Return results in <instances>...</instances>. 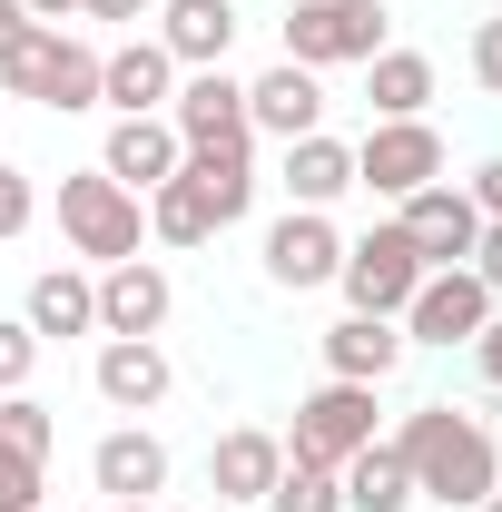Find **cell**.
Returning a JSON list of instances; mask_svg holds the SVG:
<instances>
[{"label": "cell", "mask_w": 502, "mask_h": 512, "mask_svg": "<svg viewBox=\"0 0 502 512\" xmlns=\"http://www.w3.org/2000/svg\"><path fill=\"white\" fill-rule=\"evenodd\" d=\"M148 20H158L148 40L178 69H227V50H237V0H158Z\"/></svg>", "instance_id": "2e32d148"}, {"label": "cell", "mask_w": 502, "mask_h": 512, "mask_svg": "<svg viewBox=\"0 0 502 512\" xmlns=\"http://www.w3.org/2000/svg\"><path fill=\"white\" fill-rule=\"evenodd\" d=\"M40 503H50V463L0 444V512H40Z\"/></svg>", "instance_id": "f1b7e54d"}, {"label": "cell", "mask_w": 502, "mask_h": 512, "mask_svg": "<svg viewBox=\"0 0 502 512\" xmlns=\"http://www.w3.org/2000/svg\"><path fill=\"white\" fill-rule=\"evenodd\" d=\"M394 325H404V345H443V355H453V345H473V335L493 325V286H483L473 266H434V276L404 296Z\"/></svg>", "instance_id": "ba28073f"}, {"label": "cell", "mask_w": 502, "mask_h": 512, "mask_svg": "<svg viewBox=\"0 0 502 512\" xmlns=\"http://www.w3.org/2000/svg\"><path fill=\"white\" fill-rule=\"evenodd\" d=\"M424 276H434V266L414 256V237H404L394 217H375L365 237H345V266H335L345 316H404V296H414Z\"/></svg>", "instance_id": "277c9868"}, {"label": "cell", "mask_w": 502, "mask_h": 512, "mask_svg": "<svg viewBox=\"0 0 502 512\" xmlns=\"http://www.w3.org/2000/svg\"><path fill=\"white\" fill-rule=\"evenodd\" d=\"M365 109H375V119H424V109H434V60L384 40L375 60H365Z\"/></svg>", "instance_id": "cb8c5ba5"}, {"label": "cell", "mask_w": 502, "mask_h": 512, "mask_svg": "<svg viewBox=\"0 0 502 512\" xmlns=\"http://www.w3.org/2000/svg\"><path fill=\"white\" fill-rule=\"evenodd\" d=\"M483 434H493V463H502V414H493V424H483Z\"/></svg>", "instance_id": "f35d334b"}, {"label": "cell", "mask_w": 502, "mask_h": 512, "mask_svg": "<svg viewBox=\"0 0 502 512\" xmlns=\"http://www.w3.org/2000/svg\"><path fill=\"white\" fill-rule=\"evenodd\" d=\"M99 512H158V503H99Z\"/></svg>", "instance_id": "60d3db41"}, {"label": "cell", "mask_w": 502, "mask_h": 512, "mask_svg": "<svg viewBox=\"0 0 502 512\" xmlns=\"http://www.w3.org/2000/svg\"><path fill=\"white\" fill-rule=\"evenodd\" d=\"M0 444H20V453H40L50 463V444H60V414L20 384V394H0Z\"/></svg>", "instance_id": "83f0119b"}, {"label": "cell", "mask_w": 502, "mask_h": 512, "mask_svg": "<svg viewBox=\"0 0 502 512\" xmlns=\"http://www.w3.org/2000/svg\"><path fill=\"white\" fill-rule=\"evenodd\" d=\"M20 10H30V20H50V30H60V20H79V0H20Z\"/></svg>", "instance_id": "74e56055"}, {"label": "cell", "mask_w": 502, "mask_h": 512, "mask_svg": "<svg viewBox=\"0 0 502 512\" xmlns=\"http://www.w3.org/2000/svg\"><path fill=\"white\" fill-rule=\"evenodd\" d=\"M384 30H394L384 0H296L286 10V60L315 69V79L325 69H365L384 50Z\"/></svg>", "instance_id": "3957f363"}, {"label": "cell", "mask_w": 502, "mask_h": 512, "mask_svg": "<svg viewBox=\"0 0 502 512\" xmlns=\"http://www.w3.org/2000/svg\"><path fill=\"white\" fill-rule=\"evenodd\" d=\"M148 237H158V247H207L217 217H207V197H197L188 178H168V188H148Z\"/></svg>", "instance_id": "484cf974"}, {"label": "cell", "mask_w": 502, "mask_h": 512, "mask_svg": "<svg viewBox=\"0 0 502 512\" xmlns=\"http://www.w3.org/2000/svg\"><path fill=\"white\" fill-rule=\"evenodd\" d=\"M473 365H483V384H493V394H502V306H493V325L473 335Z\"/></svg>", "instance_id": "e575fe53"}, {"label": "cell", "mask_w": 502, "mask_h": 512, "mask_svg": "<svg viewBox=\"0 0 502 512\" xmlns=\"http://www.w3.org/2000/svg\"><path fill=\"white\" fill-rule=\"evenodd\" d=\"M463 197H473V207H483V227H493V217H502V158H483V168L463 178Z\"/></svg>", "instance_id": "d6a6232c"}, {"label": "cell", "mask_w": 502, "mask_h": 512, "mask_svg": "<svg viewBox=\"0 0 502 512\" xmlns=\"http://www.w3.org/2000/svg\"><path fill=\"white\" fill-rule=\"evenodd\" d=\"M375 394L384 384H345V375H325L315 394H296V424H286V453L296 463H345V453H365L375 444Z\"/></svg>", "instance_id": "8992f818"}, {"label": "cell", "mask_w": 502, "mask_h": 512, "mask_svg": "<svg viewBox=\"0 0 502 512\" xmlns=\"http://www.w3.org/2000/svg\"><path fill=\"white\" fill-rule=\"evenodd\" d=\"M247 128L276 138V148H286V138H315V128H325V79L296 69V60L256 69V79H247Z\"/></svg>", "instance_id": "9a60e30c"}, {"label": "cell", "mask_w": 502, "mask_h": 512, "mask_svg": "<svg viewBox=\"0 0 502 512\" xmlns=\"http://www.w3.org/2000/svg\"><path fill=\"white\" fill-rule=\"evenodd\" d=\"M0 89H10V99H40V109H60V119H79V109H99V50L40 20L30 50L0 69Z\"/></svg>", "instance_id": "5b68a950"}, {"label": "cell", "mask_w": 502, "mask_h": 512, "mask_svg": "<svg viewBox=\"0 0 502 512\" xmlns=\"http://www.w3.org/2000/svg\"><path fill=\"white\" fill-rule=\"evenodd\" d=\"M256 512H345V483H335L325 463H296V453H286V473L266 483V503H256Z\"/></svg>", "instance_id": "4316f807"}, {"label": "cell", "mask_w": 502, "mask_h": 512, "mask_svg": "<svg viewBox=\"0 0 502 512\" xmlns=\"http://www.w3.org/2000/svg\"><path fill=\"white\" fill-rule=\"evenodd\" d=\"M178 158H188V148H178V128H168V119H109V138H99V168H109L128 197L168 188Z\"/></svg>", "instance_id": "d6986e66"}, {"label": "cell", "mask_w": 502, "mask_h": 512, "mask_svg": "<svg viewBox=\"0 0 502 512\" xmlns=\"http://www.w3.org/2000/svg\"><path fill=\"white\" fill-rule=\"evenodd\" d=\"M89 483H99L109 503H158V493H168V444H158L148 424H109L99 453H89Z\"/></svg>", "instance_id": "e0dca14e"}, {"label": "cell", "mask_w": 502, "mask_h": 512, "mask_svg": "<svg viewBox=\"0 0 502 512\" xmlns=\"http://www.w3.org/2000/svg\"><path fill=\"white\" fill-rule=\"evenodd\" d=\"M276 473H286V434H266V424H227L207 444V493L217 503H266Z\"/></svg>", "instance_id": "ac0fdd59"}, {"label": "cell", "mask_w": 502, "mask_h": 512, "mask_svg": "<svg viewBox=\"0 0 502 512\" xmlns=\"http://www.w3.org/2000/svg\"><path fill=\"white\" fill-rule=\"evenodd\" d=\"M276 188H286V207H335V197L355 188V148H345L335 128L286 138V158H276Z\"/></svg>", "instance_id": "7402d4cb"}, {"label": "cell", "mask_w": 502, "mask_h": 512, "mask_svg": "<svg viewBox=\"0 0 502 512\" xmlns=\"http://www.w3.org/2000/svg\"><path fill=\"white\" fill-rule=\"evenodd\" d=\"M30 365H40V335H30L20 316H0V394H20V384H30Z\"/></svg>", "instance_id": "4dcf8cb0"}, {"label": "cell", "mask_w": 502, "mask_h": 512, "mask_svg": "<svg viewBox=\"0 0 502 512\" xmlns=\"http://www.w3.org/2000/svg\"><path fill=\"white\" fill-rule=\"evenodd\" d=\"M20 325H30L40 345H60V335H99V276H89V266H40Z\"/></svg>", "instance_id": "44dd1931"}, {"label": "cell", "mask_w": 502, "mask_h": 512, "mask_svg": "<svg viewBox=\"0 0 502 512\" xmlns=\"http://www.w3.org/2000/svg\"><path fill=\"white\" fill-rule=\"evenodd\" d=\"M30 30H40V20H30L20 0H0V69H10V60H20V50H30Z\"/></svg>", "instance_id": "836d02e7"}, {"label": "cell", "mask_w": 502, "mask_h": 512, "mask_svg": "<svg viewBox=\"0 0 502 512\" xmlns=\"http://www.w3.org/2000/svg\"><path fill=\"white\" fill-rule=\"evenodd\" d=\"M178 178L207 197V217H217V237H227V227L256 207V148H188V158H178Z\"/></svg>", "instance_id": "603a6c76"}, {"label": "cell", "mask_w": 502, "mask_h": 512, "mask_svg": "<svg viewBox=\"0 0 502 512\" xmlns=\"http://www.w3.org/2000/svg\"><path fill=\"white\" fill-rule=\"evenodd\" d=\"M168 128H178V148H256V128H247V79H237V69H178Z\"/></svg>", "instance_id": "30bf717a"}, {"label": "cell", "mask_w": 502, "mask_h": 512, "mask_svg": "<svg viewBox=\"0 0 502 512\" xmlns=\"http://www.w3.org/2000/svg\"><path fill=\"white\" fill-rule=\"evenodd\" d=\"M335 483H345V512H414V473H404V453L384 444V434L365 453H345Z\"/></svg>", "instance_id": "d4e9b609"}, {"label": "cell", "mask_w": 502, "mask_h": 512, "mask_svg": "<svg viewBox=\"0 0 502 512\" xmlns=\"http://www.w3.org/2000/svg\"><path fill=\"white\" fill-rule=\"evenodd\" d=\"M473 512H502V483H493V493H483V503H473Z\"/></svg>", "instance_id": "ab89813d"}, {"label": "cell", "mask_w": 502, "mask_h": 512, "mask_svg": "<svg viewBox=\"0 0 502 512\" xmlns=\"http://www.w3.org/2000/svg\"><path fill=\"white\" fill-rule=\"evenodd\" d=\"M168 316H178V286L158 256L99 266V335H168Z\"/></svg>", "instance_id": "5bb4252c"}, {"label": "cell", "mask_w": 502, "mask_h": 512, "mask_svg": "<svg viewBox=\"0 0 502 512\" xmlns=\"http://www.w3.org/2000/svg\"><path fill=\"white\" fill-rule=\"evenodd\" d=\"M256 256H266V286L315 296V286H335V266H345V227H335V207H286Z\"/></svg>", "instance_id": "9c48e42d"}, {"label": "cell", "mask_w": 502, "mask_h": 512, "mask_svg": "<svg viewBox=\"0 0 502 512\" xmlns=\"http://www.w3.org/2000/svg\"><path fill=\"white\" fill-rule=\"evenodd\" d=\"M148 10H158V0H79V20H128V30H138Z\"/></svg>", "instance_id": "8d00e7d4"}, {"label": "cell", "mask_w": 502, "mask_h": 512, "mask_svg": "<svg viewBox=\"0 0 502 512\" xmlns=\"http://www.w3.org/2000/svg\"><path fill=\"white\" fill-rule=\"evenodd\" d=\"M60 237L99 276V266H119V256L148 247V197H128L109 168H79V178H60Z\"/></svg>", "instance_id": "7a4b0ae2"}, {"label": "cell", "mask_w": 502, "mask_h": 512, "mask_svg": "<svg viewBox=\"0 0 502 512\" xmlns=\"http://www.w3.org/2000/svg\"><path fill=\"white\" fill-rule=\"evenodd\" d=\"M384 444L404 453V473H414V503H443V512H473L483 493L502 483L493 463V434H483V414H463V404H414Z\"/></svg>", "instance_id": "6da1fadb"}, {"label": "cell", "mask_w": 502, "mask_h": 512, "mask_svg": "<svg viewBox=\"0 0 502 512\" xmlns=\"http://www.w3.org/2000/svg\"><path fill=\"white\" fill-rule=\"evenodd\" d=\"M443 178V128L434 119H375L355 138V188L384 197V207H404L414 188H434Z\"/></svg>", "instance_id": "52a82bcc"}, {"label": "cell", "mask_w": 502, "mask_h": 512, "mask_svg": "<svg viewBox=\"0 0 502 512\" xmlns=\"http://www.w3.org/2000/svg\"><path fill=\"white\" fill-rule=\"evenodd\" d=\"M315 345H325V375H345V384H394V365L414 355L394 316H335Z\"/></svg>", "instance_id": "ffe728a7"}, {"label": "cell", "mask_w": 502, "mask_h": 512, "mask_svg": "<svg viewBox=\"0 0 502 512\" xmlns=\"http://www.w3.org/2000/svg\"><path fill=\"white\" fill-rule=\"evenodd\" d=\"M473 276L493 286V306H502V217H493V227H483V247H473Z\"/></svg>", "instance_id": "d590c367"}, {"label": "cell", "mask_w": 502, "mask_h": 512, "mask_svg": "<svg viewBox=\"0 0 502 512\" xmlns=\"http://www.w3.org/2000/svg\"><path fill=\"white\" fill-rule=\"evenodd\" d=\"M89 384H99V404L109 414H158L168 394H178V365H168V345L158 335H99V365H89Z\"/></svg>", "instance_id": "8fae6325"}, {"label": "cell", "mask_w": 502, "mask_h": 512, "mask_svg": "<svg viewBox=\"0 0 502 512\" xmlns=\"http://www.w3.org/2000/svg\"><path fill=\"white\" fill-rule=\"evenodd\" d=\"M473 79L483 99H502V20H473Z\"/></svg>", "instance_id": "1f68e13d"}, {"label": "cell", "mask_w": 502, "mask_h": 512, "mask_svg": "<svg viewBox=\"0 0 502 512\" xmlns=\"http://www.w3.org/2000/svg\"><path fill=\"white\" fill-rule=\"evenodd\" d=\"M40 512H50V503H40Z\"/></svg>", "instance_id": "b9f144b4"}, {"label": "cell", "mask_w": 502, "mask_h": 512, "mask_svg": "<svg viewBox=\"0 0 502 512\" xmlns=\"http://www.w3.org/2000/svg\"><path fill=\"white\" fill-rule=\"evenodd\" d=\"M30 217H40L30 168H10V158H0V247H10V237H30Z\"/></svg>", "instance_id": "f546056e"}, {"label": "cell", "mask_w": 502, "mask_h": 512, "mask_svg": "<svg viewBox=\"0 0 502 512\" xmlns=\"http://www.w3.org/2000/svg\"><path fill=\"white\" fill-rule=\"evenodd\" d=\"M168 99H178V60L138 30L119 50H99V109L109 119H168Z\"/></svg>", "instance_id": "4fadbf2b"}, {"label": "cell", "mask_w": 502, "mask_h": 512, "mask_svg": "<svg viewBox=\"0 0 502 512\" xmlns=\"http://www.w3.org/2000/svg\"><path fill=\"white\" fill-rule=\"evenodd\" d=\"M394 227L414 237V256H424V266H473V247H483V207L453 188V178L414 188L404 207H394Z\"/></svg>", "instance_id": "7c38bea8"}]
</instances>
